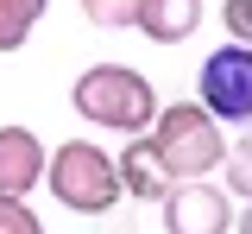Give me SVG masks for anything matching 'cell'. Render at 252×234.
<instances>
[{"label": "cell", "mask_w": 252, "mask_h": 234, "mask_svg": "<svg viewBox=\"0 0 252 234\" xmlns=\"http://www.w3.org/2000/svg\"><path fill=\"white\" fill-rule=\"evenodd\" d=\"M76 114L101 133H145L158 114V89L132 64H89L76 76Z\"/></svg>", "instance_id": "cell-1"}, {"label": "cell", "mask_w": 252, "mask_h": 234, "mask_svg": "<svg viewBox=\"0 0 252 234\" xmlns=\"http://www.w3.org/2000/svg\"><path fill=\"white\" fill-rule=\"evenodd\" d=\"M38 184H44L69 215H107V209L126 196L114 158H107L94 139H63L57 152H44V177H38Z\"/></svg>", "instance_id": "cell-2"}, {"label": "cell", "mask_w": 252, "mask_h": 234, "mask_svg": "<svg viewBox=\"0 0 252 234\" xmlns=\"http://www.w3.org/2000/svg\"><path fill=\"white\" fill-rule=\"evenodd\" d=\"M152 146L158 158L170 165V177H208V171H220V152H227V133H220V120L202 108V101H158L152 114Z\"/></svg>", "instance_id": "cell-3"}, {"label": "cell", "mask_w": 252, "mask_h": 234, "mask_svg": "<svg viewBox=\"0 0 252 234\" xmlns=\"http://www.w3.org/2000/svg\"><path fill=\"white\" fill-rule=\"evenodd\" d=\"M195 89H202V108L215 114L220 127H252V44H220L202 57V76H195Z\"/></svg>", "instance_id": "cell-4"}, {"label": "cell", "mask_w": 252, "mask_h": 234, "mask_svg": "<svg viewBox=\"0 0 252 234\" xmlns=\"http://www.w3.org/2000/svg\"><path fill=\"white\" fill-rule=\"evenodd\" d=\"M164 234H233V202L220 184L177 177L164 190Z\"/></svg>", "instance_id": "cell-5"}, {"label": "cell", "mask_w": 252, "mask_h": 234, "mask_svg": "<svg viewBox=\"0 0 252 234\" xmlns=\"http://www.w3.org/2000/svg\"><path fill=\"white\" fill-rule=\"evenodd\" d=\"M44 177V139L32 127H0V196H32Z\"/></svg>", "instance_id": "cell-6"}, {"label": "cell", "mask_w": 252, "mask_h": 234, "mask_svg": "<svg viewBox=\"0 0 252 234\" xmlns=\"http://www.w3.org/2000/svg\"><path fill=\"white\" fill-rule=\"evenodd\" d=\"M114 171H120V190H126V196H139V202H164V190L177 184V177H170V165L158 158L152 133H139V139H132L120 158H114Z\"/></svg>", "instance_id": "cell-7"}, {"label": "cell", "mask_w": 252, "mask_h": 234, "mask_svg": "<svg viewBox=\"0 0 252 234\" xmlns=\"http://www.w3.org/2000/svg\"><path fill=\"white\" fill-rule=\"evenodd\" d=\"M132 26H139V38H152V44H183L202 26V0H139Z\"/></svg>", "instance_id": "cell-8"}, {"label": "cell", "mask_w": 252, "mask_h": 234, "mask_svg": "<svg viewBox=\"0 0 252 234\" xmlns=\"http://www.w3.org/2000/svg\"><path fill=\"white\" fill-rule=\"evenodd\" d=\"M44 19V0H0V51H19Z\"/></svg>", "instance_id": "cell-9"}, {"label": "cell", "mask_w": 252, "mask_h": 234, "mask_svg": "<svg viewBox=\"0 0 252 234\" xmlns=\"http://www.w3.org/2000/svg\"><path fill=\"white\" fill-rule=\"evenodd\" d=\"M220 171H227V190H233V196H252V133L220 152Z\"/></svg>", "instance_id": "cell-10"}, {"label": "cell", "mask_w": 252, "mask_h": 234, "mask_svg": "<svg viewBox=\"0 0 252 234\" xmlns=\"http://www.w3.org/2000/svg\"><path fill=\"white\" fill-rule=\"evenodd\" d=\"M82 13H89V26H101V32H126L132 13H139V0H82Z\"/></svg>", "instance_id": "cell-11"}, {"label": "cell", "mask_w": 252, "mask_h": 234, "mask_svg": "<svg viewBox=\"0 0 252 234\" xmlns=\"http://www.w3.org/2000/svg\"><path fill=\"white\" fill-rule=\"evenodd\" d=\"M0 234H44V222L32 215L26 196H0Z\"/></svg>", "instance_id": "cell-12"}, {"label": "cell", "mask_w": 252, "mask_h": 234, "mask_svg": "<svg viewBox=\"0 0 252 234\" xmlns=\"http://www.w3.org/2000/svg\"><path fill=\"white\" fill-rule=\"evenodd\" d=\"M220 26L233 44H252V0H220Z\"/></svg>", "instance_id": "cell-13"}, {"label": "cell", "mask_w": 252, "mask_h": 234, "mask_svg": "<svg viewBox=\"0 0 252 234\" xmlns=\"http://www.w3.org/2000/svg\"><path fill=\"white\" fill-rule=\"evenodd\" d=\"M233 234H252V196H246V215L233 222Z\"/></svg>", "instance_id": "cell-14"}]
</instances>
